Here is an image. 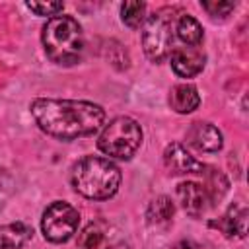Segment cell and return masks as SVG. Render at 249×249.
<instances>
[{
	"mask_svg": "<svg viewBox=\"0 0 249 249\" xmlns=\"http://www.w3.org/2000/svg\"><path fill=\"white\" fill-rule=\"evenodd\" d=\"M33 235V230L23 222L0 226V249H18L25 245Z\"/></svg>",
	"mask_w": 249,
	"mask_h": 249,
	"instance_id": "cell-13",
	"label": "cell"
},
{
	"mask_svg": "<svg viewBox=\"0 0 249 249\" xmlns=\"http://www.w3.org/2000/svg\"><path fill=\"white\" fill-rule=\"evenodd\" d=\"M171 249H200L195 241H191V239H181V241H177Z\"/></svg>",
	"mask_w": 249,
	"mask_h": 249,
	"instance_id": "cell-21",
	"label": "cell"
},
{
	"mask_svg": "<svg viewBox=\"0 0 249 249\" xmlns=\"http://www.w3.org/2000/svg\"><path fill=\"white\" fill-rule=\"evenodd\" d=\"M29 109L37 126L60 140L89 136L99 130L105 121L103 107L89 101L39 97L31 103Z\"/></svg>",
	"mask_w": 249,
	"mask_h": 249,
	"instance_id": "cell-1",
	"label": "cell"
},
{
	"mask_svg": "<svg viewBox=\"0 0 249 249\" xmlns=\"http://www.w3.org/2000/svg\"><path fill=\"white\" fill-rule=\"evenodd\" d=\"M163 163L173 175H187V173H200L206 169V163L195 160V156L189 154V150L179 144L171 142L163 152Z\"/></svg>",
	"mask_w": 249,
	"mask_h": 249,
	"instance_id": "cell-7",
	"label": "cell"
},
{
	"mask_svg": "<svg viewBox=\"0 0 249 249\" xmlns=\"http://www.w3.org/2000/svg\"><path fill=\"white\" fill-rule=\"evenodd\" d=\"M224 231L226 237H245L247 233V208L243 204H231L226 214L212 224Z\"/></svg>",
	"mask_w": 249,
	"mask_h": 249,
	"instance_id": "cell-11",
	"label": "cell"
},
{
	"mask_svg": "<svg viewBox=\"0 0 249 249\" xmlns=\"http://www.w3.org/2000/svg\"><path fill=\"white\" fill-rule=\"evenodd\" d=\"M175 214V206L171 202L169 196H158L154 198L150 204H148V210H146V218L150 224H167Z\"/></svg>",
	"mask_w": 249,
	"mask_h": 249,
	"instance_id": "cell-16",
	"label": "cell"
},
{
	"mask_svg": "<svg viewBox=\"0 0 249 249\" xmlns=\"http://www.w3.org/2000/svg\"><path fill=\"white\" fill-rule=\"evenodd\" d=\"M31 12H35L37 16H56L58 12L64 10V4L62 2H27L25 4Z\"/></svg>",
	"mask_w": 249,
	"mask_h": 249,
	"instance_id": "cell-19",
	"label": "cell"
},
{
	"mask_svg": "<svg viewBox=\"0 0 249 249\" xmlns=\"http://www.w3.org/2000/svg\"><path fill=\"white\" fill-rule=\"evenodd\" d=\"M198 103H200V95L193 84H177L169 91V105L173 111L181 115L193 113L198 107Z\"/></svg>",
	"mask_w": 249,
	"mask_h": 249,
	"instance_id": "cell-12",
	"label": "cell"
},
{
	"mask_svg": "<svg viewBox=\"0 0 249 249\" xmlns=\"http://www.w3.org/2000/svg\"><path fill=\"white\" fill-rule=\"evenodd\" d=\"M41 41L47 56L62 66H72L82 58L84 33L80 23L70 16H54L43 25Z\"/></svg>",
	"mask_w": 249,
	"mask_h": 249,
	"instance_id": "cell-3",
	"label": "cell"
},
{
	"mask_svg": "<svg viewBox=\"0 0 249 249\" xmlns=\"http://www.w3.org/2000/svg\"><path fill=\"white\" fill-rule=\"evenodd\" d=\"M140 144H142V128L138 121L126 115L109 121L97 138V148L105 156L117 160H130L134 152L140 148Z\"/></svg>",
	"mask_w": 249,
	"mask_h": 249,
	"instance_id": "cell-4",
	"label": "cell"
},
{
	"mask_svg": "<svg viewBox=\"0 0 249 249\" xmlns=\"http://www.w3.org/2000/svg\"><path fill=\"white\" fill-rule=\"evenodd\" d=\"M107 249H123V247H107Z\"/></svg>",
	"mask_w": 249,
	"mask_h": 249,
	"instance_id": "cell-22",
	"label": "cell"
},
{
	"mask_svg": "<svg viewBox=\"0 0 249 249\" xmlns=\"http://www.w3.org/2000/svg\"><path fill=\"white\" fill-rule=\"evenodd\" d=\"M101 241H103V231L97 224L86 226L80 233V239H78L80 247H84V249H97L101 245Z\"/></svg>",
	"mask_w": 249,
	"mask_h": 249,
	"instance_id": "cell-18",
	"label": "cell"
},
{
	"mask_svg": "<svg viewBox=\"0 0 249 249\" xmlns=\"http://www.w3.org/2000/svg\"><path fill=\"white\" fill-rule=\"evenodd\" d=\"M175 31H177V37L187 43L189 47H198L200 41H202V25L189 14H183L177 23H175Z\"/></svg>",
	"mask_w": 249,
	"mask_h": 249,
	"instance_id": "cell-14",
	"label": "cell"
},
{
	"mask_svg": "<svg viewBox=\"0 0 249 249\" xmlns=\"http://www.w3.org/2000/svg\"><path fill=\"white\" fill-rule=\"evenodd\" d=\"M222 132L204 121H196L187 130V144L198 152H218L222 148Z\"/></svg>",
	"mask_w": 249,
	"mask_h": 249,
	"instance_id": "cell-9",
	"label": "cell"
},
{
	"mask_svg": "<svg viewBox=\"0 0 249 249\" xmlns=\"http://www.w3.org/2000/svg\"><path fill=\"white\" fill-rule=\"evenodd\" d=\"M70 183L76 193L86 198L105 200L111 198L121 185V171L119 167L99 156H86L72 165Z\"/></svg>",
	"mask_w": 249,
	"mask_h": 249,
	"instance_id": "cell-2",
	"label": "cell"
},
{
	"mask_svg": "<svg viewBox=\"0 0 249 249\" xmlns=\"http://www.w3.org/2000/svg\"><path fill=\"white\" fill-rule=\"evenodd\" d=\"M121 19L124 21V25L136 29L146 21V4L144 2H123L121 4Z\"/></svg>",
	"mask_w": 249,
	"mask_h": 249,
	"instance_id": "cell-17",
	"label": "cell"
},
{
	"mask_svg": "<svg viewBox=\"0 0 249 249\" xmlns=\"http://www.w3.org/2000/svg\"><path fill=\"white\" fill-rule=\"evenodd\" d=\"M202 177H204V185L202 187L206 189V193L210 196V202L220 200L226 195V191H228V179H226V175L220 169L206 165V169L202 171Z\"/></svg>",
	"mask_w": 249,
	"mask_h": 249,
	"instance_id": "cell-15",
	"label": "cell"
},
{
	"mask_svg": "<svg viewBox=\"0 0 249 249\" xmlns=\"http://www.w3.org/2000/svg\"><path fill=\"white\" fill-rule=\"evenodd\" d=\"M80 224V214L78 210L62 200H56L53 204L47 206V210L43 212L41 218V230L45 239L53 241V243H64L68 241Z\"/></svg>",
	"mask_w": 249,
	"mask_h": 249,
	"instance_id": "cell-6",
	"label": "cell"
},
{
	"mask_svg": "<svg viewBox=\"0 0 249 249\" xmlns=\"http://www.w3.org/2000/svg\"><path fill=\"white\" fill-rule=\"evenodd\" d=\"M200 6H202L212 18H216V16L224 18V16H228V14L235 8L233 2H200Z\"/></svg>",
	"mask_w": 249,
	"mask_h": 249,
	"instance_id": "cell-20",
	"label": "cell"
},
{
	"mask_svg": "<svg viewBox=\"0 0 249 249\" xmlns=\"http://www.w3.org/2000/svg\"><path fill=\"white\" fill-rule=\"evenodd\" d=\"M173 45V10H158L146 16L142 27V49L152 62H161L169 56Z\"/></svg>",
	"mask_w": 249,
	"mask_h": 249,
	"instance_id": "cell-5",
	"label": "cell"
},
{
	"mask_svg": "<svg viewBox=\"0 0 249 249\" xmlns=\"http://www.w3.org/2000/svg\"><path fill=\"white\" fill-rule=\"evenodd\" d=\"M177 198H179L181 206L185 208V212L191 216H200L210 206V196H208L206 189L195 181L179 183L177 185Z\"/></svg>",
	"mask_w": 249,
	"mask_h": 249,
	"instance_id": "cell-10",
	"label": "cell"
},
{
	"mask_svg": "<svg viewBox=\"0 0 249 249\" xmlns=\"http://www.w3.org/2000/svg\"><path fill=\"white\" fill-rule=\"evenodd\" d=\"M169 60H171V68L177 76L193 78L198 72H202L206 54L198 47H177V49H171Z\"/></svg>",
	"mask_w": 249,
	"mask_h": 249,
	"instance_id": "cell-8",
	"label": "cell"
}]
</instances>
